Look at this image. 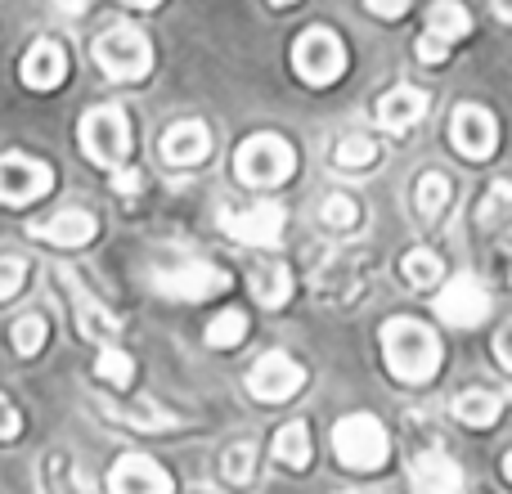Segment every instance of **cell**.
<instances>
[{
    "label": "cell",
    "mask_w": 512,
    "mask_h": 494,
    "mask_svg": "<svg viewBox=\"0 0 512 494\" xmlns=\"http://www.w3.org/2000/svg\"><path fill=\"white\" fill-rule=\"evenodd\" d=\"M382 360H387V373L396 382L423 387L441 369V337L418 319H387L382 324Z\"/></svg>",
    "instance_id": "obj_1"
},
{
    "label": "cell",
    "mask_w": 512,
    "mask_h": 494,
    "mask_svg": "<svg viewBox=\"0 0 512 494\" xmlns=\"http://www.w3.org/2000/svg\"><path fill=\"white\" fill-rule=\"evenodd\" d=\"M333 450L351 472H378L391 454V441H387V427L373 414H346L333 427Z\"/></svg>",
    "instance_id": "obj_2"
},
{
    "label": "cell",
    "mask_w": 512,
    "mask_h": 494,
    "mask_svg": "<svg viewBox=\"0 0 512 494\" xmlns=\"http://www.w3.org/2000/svg\"><path fill=\"white\" fill-rule=\"evenodd\" d=\"M81 153L104 171H122L126 153H131V122L122 108L104 104L81 117Z\"/></svg>",
    "instance_id": "obj_3"
},
{
    "label": "cell",
    "mask_w": 512,
    "mask_h": 494,
    "mask_svg": "<svg viewBox=\"0 0 512 494\" xmlns=\"http://www.w3.org/2000/svg\"><path fill=\"white\" fill-rule=\"evenodd\" d=\"M234 171H239V180L248 189H274L297 171V153L279 135H252L234 153Z\"/></svg>",
    "instance_id": "obj_4"
},
{
    "label": "cell",
    "mask_w": 512,
    "mask_h": 494,
    "mask_svg": "<svg viewBox=\"0 0 512 494\" xmlns=\"http://www.w3.org/2000/svg\"><path fill=\"white\" fill-rule=\"evenodd\" d=\"M292 68H297V77L306 81V86H333V81H342V72H346L342 36L328 32V27L301 32L297 45H292Z\"/></svg>",
    "instance_id": "obj_5"
},
{
    "label": "cell",
    "mask_w": 512,
    "mask_h": 494,
    "mask_svg": "<svg viewBox=\"0 0 512 494\" xmlns=\"http://www.w3.org/2000/svg\"><path fill=\"white\" fill-rule=\"evenodd\" d=\"M95 63L113 81H140L153 68V45L135 27H113L95 41Z\"/></svg>",
    "instance_id": "obj_6"
},
{
    "label": "cell",
    "mask_w": 512,
    "mask_h": 494,
    "mask_svg": "<svg viewBox=\"0 0 512 494\" xmlns=\"http://www.w3.org/2000/svg\"><path fill=\"white\" fill-rule=\"evenodd\" d=\"M153 288L171 301H212L230 288V274L212 261H185V265H171V270L153 274Z\"/></svg>",
    "instance_id": "obj_7"
},
{
    "label": "cell",
    "mask_w": 512,
    "mask_h": 494,
    "mask_svg": "<svg viewBox=\"0 0 512 494\" xmlns=\"http://www.w3.org/2000/svg\"><path fill=\"white\" fill-rule=\"evenodd\" d=\"M54 189L50 162L27 158V153H5L0 158V203L5 207H27Z\"/></svg>",
    "instance_id": "obj_8"
},
{
    "label": "cell",
    "mask_w": 512,
    "mask_h": 494,
    "mask_svg": "<svg viewBox=\"0 0 512 494\" xmlns=\"http://www.w3.org/2000/svg\"><path fill=\"white\" fill-rule=\"evenodd\" d=\"M436 315L450 328H477L481 319L490 315V292L481 288L472 274H454V279H445L441 292H436Z\"/></svg>",
    "instance_id": "obj_9"
},
{
    "label": "cell",
    "mask_w": 512,
    "mask_h": 494,
    "mask_svg": "<svg viewBox=\"0 0 512 494\" xmlns=\"http://www.w3.org/2000/svg\"><path fill=\"white\" fill-rule=\"evenodd\" d=\"M306 382V369H301L292 355L283 351H265L261 360L248 369V391L265 405H279V400H292Z\"/></svg>",
    "instance_id": "obj_10"
},
{
    "label": "cell",
    "mask_w": 512,
    "mask_h": 494,
    "mask_svg": "<svg viewBox=\"0 0 512 494\" xmlns=\"http://www.w3.org/2000/svg\"><path fill=\"white\" fill-rule=\"evenodd\" d=\"M450 140L463 158L486 162V158H495V149H499V122L481 104H459L450 117Z\"/></svg>",
    "instance_id": "obj_11"
},
{
    "label": "cell",
    "mask_w": 512,
    "mask_h": 494,
    "mask_svg": "<svg viewBox=\"0 0 512 494\" xmlns=\"http://www.w3.org/2000/svg\"><path fill=\"white\" fill-rule=\"evenodd\" d=\"M54 274H59L63 292H68V301H72V319H77V333H81V337H90V342L113 346V342H117V333H122V319H117L113 310L104 306V301L90 297V292L81 288V283L72 279L68 270H54Z\"/></svg>",
    "instance_id": "obj_12"
},
{
    "label": "cell",
    "mask_w": 512,
    "mask_h": 494,
    "mask_svg": "<svg viewBox=\"0 0 512 494\" xmlns=\"http://www.w3.org/2000/svg\"><path fill=\"white\" fill-rule=\"evenodd\" d=\"M221 230L234 243L248 247H274L283 239V207L279 203H252L243 212H221Z\"/></svg>",
    "instance_id": "obj_13"
},
{
    "label": "cell",
    "mask_w": 512,
    "mask_h": 494,
    "mask_svg": "<svg viewBox=\"0 0 512 494\" xmlns=\"http://www.w3.org/2000/svg\"><path fill=\"white\" fill-rule=\"evenodd\" d=\"M108 490L113 494H171V472L149 454H122L117 468L108 472Z\"/></svg>",
    "instance_id": "obj_14"
},
{
    "label": "cell",
    "mask_w": 512,
    "mask_h": 494,
    "mask_svg": "<svg viewBox=\"0 0 512 494\" xmlns=\"http://www.w3.org/2000/svg\"><path fill=\"white\" fill-rule=\"evenodd\" d=\"M18 77H23L27 90H59L63 77H68V54H63L59 41H32L18 63Z\"/></svg>",
    "instance_id": "obj_15"
},
{
    "label": "cell",
    "mask_w": 512,
    "mask_h": 494,
    "mask_svg": "<svg viewBox=\"0 0 512 494\" xmlns=\"http://www.w3.org/2000/svg\"><path fill=\"white\" fill-rule=\"evenodd\" d=\"M207 153H212V131H207L198 117L176 122L162 135V158H167V167H198Z\"/></svg>",
    "instance_id": "obj_16"
},
{
    "label": "cell",
    "mask_w": 512,
    "mask_h": 494,
    "mask_svg": "<svg viewBox=\"0 0 512 494\" xmlns=\"http://www.w3.org/2000/svg\"><path fill=\"white\" fill-rule=\"evenodd\" d=\"M95 234H99V221L86 207H68V212H59L54 221L32 225V239H45L54 247H86V243H95Z\"/></svg>",
    "instance_id": "obj_17"
},
{
    "label": "cell",
    "mask_w": 512,
    "mask_h": 494,
    "mask_svg": "<svg viewBox=\"0 0 512 494\" xmlns=\"http://www.w3.org/2000/svg\"><path fill=\"white\" fill-rule=\"evenodd\" d=\"M423 113H427V90H418V86H396L378 99V122H382V131H391V135L409 131Z\"/></svg>",
    "instance_id": "obj_18"
},
{
    "label": "cell",
    "mask_w": 512,
    "mask_h": 494,
    "mask_svg": "<svg viewBox=\"0 0 512 494\" xmlns=\"http://www.w3.org/2000/svg\"><path fill=\"white\" fill-rule=\"evenodd\" d=\"M414 486L423 494H459L463 490V472H459V463L445 459V454L423 450L414 459Z\"/></svg>",
    "instance_id": "obj_19"
},
{
    "label": "cell",
    "mask_w": 512,
    "mask_h": 494,
    "mask_svg": "<svg viewBox=\"0 0 512 494\" xmlns=\"http://www.w3.org/2000/svg\"><path fill=\"white\" fill-rule=\"evenodd\" d=\"M427 36H436L445 45L463 41V36H472V14L459 0H432V9H427Z\"/></svg>",
    "instance_id": "obj_20"
},
{
    "label": "cell",
    "mask_w": 512,
    "mask_h": 494,
    "mask_svg": "<svg viewBox=\"0 0 512 494\" xmlns=\"http://www.w3.org/2000/svg\"><path fill=\"white\" fill-rule=\"evenodd\" d=\"M499 409H504V396L499 391H463V396H454V405H450V414L459 418L463 427H490L499 418Z\"/></svg>",
    "instance_id": "obj_21"
},
{
    "label": "cell",
    "mask_w": 512,
    "mask_h": 494,
    "mask_svg": "<svg viewBox=\"0 0 512 494\" xmlns=\"http://www.w3.org/2000/svg\"><path fill=\"white\" fill-rule=\"evenodd\" d=\"M270 454H274V463H279V468H292V472L310 468V427L306 423L279 427V432H274Z\"/></svg>",
    "instance_id": "obj_22"
},
{
    "label": "cell",
    "mask_w": 512,
    "mask_h": 494,
    "mask_svg": "<svg viewBox=\"0 0 512 494\" xmlns=\"http://www.w3.org/2000/svg\"><path fill=\"white\" fill-rule=\"evenodd\" d=\"M252 297H256V306H265V310L288 306V297H292V270H288V265H261V270L252 274Z\"/></svg>",
    "instance_id": "obj_23"
},
{
    "label": "cell",
    "mask_w": 512,
    "mask_h": 494,
    "mask_svg": "<svg viewBox=\"0 0 512 494\" xmlns=\"http://www.w3.org/2000/svg\"><path fill=\"white\" fill-rule=\"evenodd\" d=\"M400 274L409 279V288L436 292L445 283V261L436 252H427V247H414V252H405V261H400Z\"/></svg>",
    "instance_id": "obj_24"
},
{
    "label": "cell",
    "mask_w": 512,
    "mask_h": 494,
    "mask_svg": "<svg viewBox=\"0 0 512 494\" xmlns=\"http://www.w3.org/2000/svg\"><path fill=\"white\" fill-rule=\"evenodd\" d=\"M95 378L104 382V387H113V391H126L135 382V360H131V351H122V346H99V355H95Z\"/></svg>",
    "instance_id": "obj_25"
},
{
    "label": "cell",
    "mask_w": 512,
    "mask_h": 494,
    "mask_svg": "<svg viewBox=\"0 0 512 494\" xmlns=\"http://www.w3.org/2000/svg\"><path fill=\"white\" fill-rule=\"evenodd\" d=\"M450 176H441V171H423L418 176V189H414V203H418V216L423 221H436V216H445V207H450Z\"/></svg>",
    "instance_id": "obj_26"
},
{
    "label": "cell",
    "mask_w": 512,
    "mask_h": 494,
    "mask_svg": "<svg viewBox=\"0 0 512 494\" xmlns=\"http://www.w3.org/2000/svg\"><path fill=\"white\" fill-rule=\"evenodd\" d=\"M45 494H90V481L68 454H50L45 459Z\"/></svg>",
    "instance_id": "obj_27"
},
{
    "label": "cell",
    "mask_w": 512,
    "mask_h": 494,
    "mask_svg": "<svg viewBox=\"0 0 512 494\" xmlns=\"http://www.w3.org/2000/svg\"><path fill=\"white\" fill-rule=\"evenodd\" d=\"M333 162L342 171H369L373 162H378V144H373L364 131H351V135H342V140H337Z\"/></svg>",
    "instance_id": "obj_28"
},
{
    "label": "cell",
    "mask_w": 512,
    "mask_h": 494,
    "mask_svg": "<svg viewBox=\"0 0 512 494\" xmlns=\"http://www.w3.org/2000/svg\"><path fill=\"white\" fill-rule=\"evenodd\" d=\"M243 337H248V315H243V310H221V315L207 324V346H212V351H234Z\"/></svg>",
    "instance_id": "obj_29"
},
{
    "label": "cell",
    "mask_w": 512,
    "mask_h": 494,
    "mask_svg": "<svg viewBox=\"0 0 512 494\" xmlns=\"http://www.w3.org/2000/svg\"><path fill=\"white\" fill-rule=\"evenodd\" d=\"M319 221H324L328 230H355V225H360V203H355L351 194H324Z\"/></svg>",
    "instance_id": "obj_30"
},
{
    "label": "cell",
    "mask_w": 512,
    "mask_h": 494,
    "mask_svg": "<svg viewBox=\"0 0 512 494\" xmlns=\"http://www.w3.org/2000/svg\"><path fill=\"white\" fill-rule=\"evenodd\" d=\"M113 418H122V423L135 427V432H167V427H176L167 409L149 405V400H140V405H131V409H113Z\"/></svg>",
    "instance_id": "obj_31"
},
{
    "label": "cell",
    "mask_w": 512,
    "mask_h": 494,
    "mask_svg": "<svg viewBox=\"0 0 512 494\" xmlns=\"http://www.w3.org/2000/svg\"><path fill=\"white\" fill-rule=\"evenodd\" d=\"M45 337H50V324H45V315H23L14 324V333H9V342H14L18 355H36L45 346Z\"/></svg>",
    "instance_id": "obj_32"
},
{
    "label": "cell",
    "mask_w": 512,
    "mask_h": 494,
    "mask_svg": "<svg viewBox=\"0 0 512 494\" xmlns=\"http://www.w3.org/2000/svg\"><path fill=\"white\" fill-rule=\"evenodd\" d=\"M221 472H225V481H230V486H248V481L256 477V450L252 445H230V450H225V459H221Z\"/></svg>",
    "instance_id": "obj_33"
},
{
    "label": "cell",
    "mask_w": 512,
    "mask_h": 494,
    "mask_svg": "<svg viewBox=\"0 0 512 494\" xmlns=\"http://www.w3.org/2000/svg\"><path fill=\"white\" fill-rule=\"evenodd\" d=\"M27 283V261L18 256H0V301H14Z\"/></svg>",
    "instance_id": "obj_34"
},
{
    "label": "cell",
    "mask_w": 512,
    "mask_h": 494,
    "mask_svg": "<svg viewBox=\"0 0 512 494\" xmlns=\"http://www.w3.org/2000/svg\"><path fill=\"white\" fill-rule=\"evenodd\" d=\"M508 203H512V180H499V185L486 194V207H481L477 221H481V225H495L499 216H504V207H508Z\"/></svg>",
    "instance_id": "obj_35"
},
{
    "label": "cell",
    "mask_w": 512,
    "mask_h": 494,
    "mask_svg": "<svg viewBox=\"0 0 512 494\" xmlns=\"http://www.w3.org/2000/svg\"><path fill=\"white\" fill-rule=\"evenodd\" d=\"M414 50H418V59H423V63H432V68H436V63H445V59H450V45H445V41H436V36H418V45H414Z\"/></svg>",
    "instance_id": "obj_36"
},
{
    "label": "cell",
    "mask_w": 512,
    "mask_h": 494,
    "mask_svg": "<svg viewBox=\"0 0 512 494\" xmlns=\"http://www.w3.org/2000/svg\"><path fill=\"white\" fill-rule=\"evenodd\" d=\"M18 432H23V418H18V409L9 405L5 396H0V441H14Z\"/></svg>",
    "instance_id": "obj_37"
},
{
    "label": "cell",
    "mask_w": 512,
    "mask_h": 494,
    "mask_svg": "<svg viewBox=\"0 0 512 494\" xmlns=\"http://www.w3.org/2000/svg\"><path fill=\"white\" fill-rule=\"evenodd\" d=\"M364 9H369L373 18H405L409 0H364Z\"/></svg>",
    "instance_id": "obj_38"
},
{
    "label": "cell",
    "mask_w": 512,
    "mask_h": 494,
    "mask_svg": "<svg viewBox=\"0 0 512 494\" xmlns=\"http://www.w3.org/2000/svg\"><path fill=\"white\" fill-rule=\"evenodd\" d=\"M495 360H499V364H504V369L512 373V319H508V324L495 333Z\"/></svg>",
    "instance_id": "obj_39"
},
{
    "label": "cell",
    "mask_w": 512,
    "mask_h": 494,
    "mask_svg": "<svg viewBox=\"0 0 512 494\" xmlns=\"http://www.w3.org/2000/svg\"><path fill=\"white\" fill-rule=\"evenodd\" d=\"M113 189L117 194H140V171H113Z\"/></svg>",
    "instance_id": "obj_40"
},
{
    "label": "cell",
    "mask_w": 512,
    "mask_h": 494,
    "mask_svg": "<svg viewBox=\"0 0 512 494\" xmlns=\"http://www.w3.org/2000/svg\"><path fill=\"white\" fill-rule=\"evenodd\" d=\"M95 5V0H54V9L59 14H68V18H77V14H86V9Z\"/></svg>",
    "instance_id": "obj_41"
},
{
    "label": "cell",
    "mask_w": 512,
    "mask_h": 494,
    "mask_svg": "<svg viewBox=\"0 0 512 494\" xmlns=\"http://www.w3.org/2000/svg\"><path fill=\"white\" fill-rule=\"evenodd\" d=\"M490 5H495V14L504 18V23H512V0H490Z\"/></svg>",
    "instance_id": "obj_42"
},
{
    "label": "cell",
    "mask_w": 512,
    "mask_h": 494,
    "mask_svg": "<svg viewBox=\"0 0 512 494\" xmlns=\"http://www.w3.org/2000/svg\"><path fill=\"white\" fill-rule=\"evenodd\" d=\"M122 5H131V9H153V5H162V0H122Z\"/></svg>",
    "instance_id": "obj_43"
},
{
    "label": "cell",
    "mask_w": 512,
    "mask_h": 494,
    "mask_svg": "<svg viewBox=\"0 0 512 494\" xmlns=\"http://www.w3.org/2000/svg\"><path fill=\"white\" fill-rule=\"evenodd\" d=\"M504 477H508V481H512V450H508V454H504Z\"/></svg>",
    "instance_id": "obj_44"
},
{
    "label": "cell",
    "mask_w": 512,
    "mask_h": 494,
    "mask_svg": "<svg viewBox=\"0 0 512 494\" xmlns=\"http://www.w3.org/2000/svg\"><path fill=\"white\" fill-rule=\"evenodd\" d=\"M270 5H279V9H288V5H297V0H270Z\"/></svg>",
    "instance_id": "obj_45"
},
{
    "label": "cell",
    "mask_w": 512,
    "mask_h": 494,
    "mask_svg": "<svg viewBox=\"0 0 512 494\" xmlns=\"http://www.w3.org/2000/svg\"><path fill=\"white\" fill-rule=\"evenodd\" d=\"M337 494H355V490H337Z\"/></svg>",
    "instance_id": "obj_46"
}]
</instances>
